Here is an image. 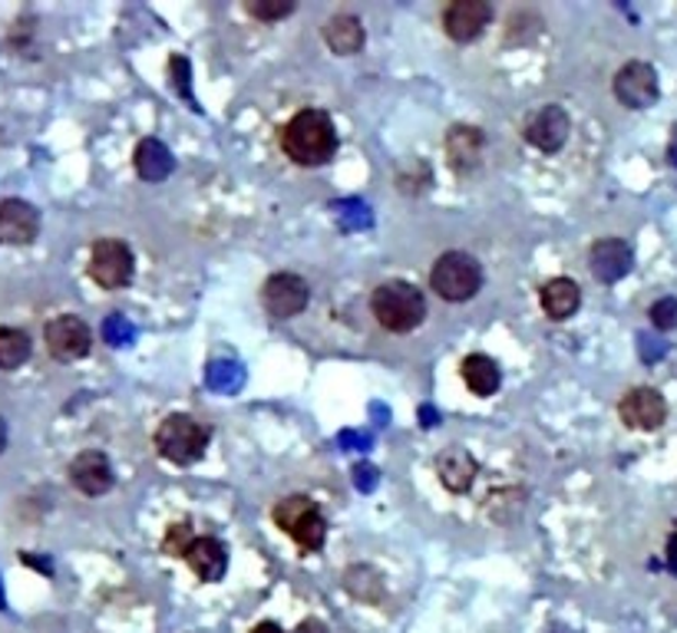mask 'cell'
<instances>
[{
	"instance_id": "6da1fadb",
	"label": "cell",
	"mask_w": 677,
	"mask_h": 633,
	"mask_svg": "<svg viewBox=\"0 0 677 633\" xmlns=\"http://www.w3.org/2000/svg\"><path fill=\"white\" fill-rule=\"evenodd\" d=\"M281 152L301 168H314V165H324L327 159H334L337 129H334L330 116L320 109L294 113L288 119V126L281 129Z\"/></svg>"
},
{
	"instance_id": "7a4b0ae2",
	"label": "cell",
	"mask_w": 677,
	"mask_h": 633,
	"mask_svg": "<svg viewBox=\"0 0 677 633\" xmlns=\"http://www.w3.org/2000/svg\"><path fill=\"white\" fill-rule=\"evenodd\" d=\"M371 310L377 324L390 333H410L427 317V297L410 281H387L371 294Z\"/></svg>"
},
{
	"instance_id": "3957f363",
	"label": "cell",
	"mask_w": 677,
	"mask_h": 633,
	"mask_svg": "<svg viewBox=\"0 0 677 633\" xmlns=\"http://www.w3.org/2000/svg\"><path fill=\"white\" fill-rule=\"evenodd\" d=\"M155 449L165 462L173 466H192L206 456L209 449V430L196 415L186 412H173L159 422L155 430Z\"/></svg>"
},
{
	"instance_id": "277c9868",
	"label": "cell",
	"mask_w": 677,
	"mask_h": 633,
	"mask_svg": "<svg viewBox=\"0 0 677 633\" xmlns=\"http://www.w3.org/2000/svg\"><path fill=\"white\" fill-rule=\"evenodd\" d=\"M430 288L450 304L472 301L482 288V268L466 251H446L436 258V265L430 271Z\"/></svg>"
},
{
	"instance_id": "5b68a950",
	"label": "cell",
	"mask_w": 677,
	"mask_h": 633,
	"mask_svg": "<svg viewBox=\"0 0 677 633\" xmlns=\"http://www.w3.org/2000/svg\"><path fill=\"white\" fill-rule=\"evenodd\" d=\"M275 525L294 538V544L301 551H317L327 538V518L320 515V508L307 499V495H288L271 508Z\"/></svg>"
},
{
	"instance_id": "8992f818",
	"label": "cell",
	"mask_w": 677,
	"mask_h": 633,
	"mask_svg": "<svg viewBox=\"0 0 677 633\" xmlns=\"http://www.w3.org/2000/svg\"><path fill=\"white\" fill-rule=\"evenodd\" d=\"M90 278L103 291H122L132 281V251L119 238H100L90 251Z\"/></svg>"
},
{
	"instance_id": "52a82bcc",
	"label": "cell",
	"mask_w": 677,
	"mask_h": 633,
	"mask_svg": "<svg viewBox=\"0 0 677 633\" xmlns=\"http://www.w3.org/2000/svg\"><path fill=\"white\" fill-rule=\"evenodd\" d=\"M44 343H47V353L60 363H77L90 353L93 347V333L86 327L83 317H73V314H60L54 317L47 327H44Z\"/></svg>"
},
{
	"instance_id": "ba28073f",
	"label": "cell",
	"mask_w": 677,
	"mask_h": 633,
	"mask_svg": "<svg viewBox=\"0 0 677 633\" xmlns=\"http://www.w3.org/2000/svg\"><path fill=\"white\" fill-rule=\"evenodd\" d=\"M618 415L628 430L638 433H657L667 422V399L654 386H634L621 396Z\"/></svg>"
},
{
	"instance_id": "9c48e42d",
	"label": "cell",
	"mask_w": 677,
	"mask_h": 633,
	"mask_svg": "<svg viewBox=\"0 0 677 633\" xmlns=\"http://www.w3.org/2000/svg\"><path fill=\"white\" fill-rule=\"evenodd\" d=\"M611 90H615V99L628 109H647L657 103L661 96V86H657V73L651 63L644 60H628L615 80H611Z\"/></svg>"
},
{
	"instance_id": "30bf717a",
	"label": "cell",
	"mask_w": 677,
	"mask_h": 633,
	"mask_svg": "<svg viewBox=\"0 0 677 633\" xmlns=\"http://www.w3.org/2000/svg\"><path fill=\"white\" fill-rule=\"evenodd\" d=\"M311 301V288L304 278L291 274V271H278L271 274L265 284H261V304L271 317L278 320H288V317H297Z\"/></svg>"
},
{
	"instance_id": "8fae6325",
	"label": "cell",
	"mask_w": 677,
	"mask_h": 633,
	"mask_svg": "<svg viewBox=\"0 0 677 633\" xmlns=\"http://www.w3.org/2000/svg\"><path fill=\"white\" fill-rule=\"evenodd\" d=\"M492 21V8L486 0H453L443 11V31L456 44H472Z\"/></svg>"
},
{
	"instance_id": "7c38bea8",
	"label": "cell",
	"mask_w": 677,
	"mask_h": 633,
	"mask_svg": "<svg viewBox=\"0 0 677 633\" xmlns=\"http://www.w3.org/2000/svg\"><path fill=\"white\" fill-rule=\"evenodd\" d=\"M67 476H70V485H73L80 495H86V499H100V495H106V492L116 485L113 462H109L100 449L80 453V456L70 462Z\"/></svg>"
},
{
	"instance_id": "4fadbf2b",
	"label": "cell",
	"mask_w": 677,
	"mask_h": 633,
	"mask_svg": "<svg viewBox=\"0 0 677 633\" xmlns=\"http://www.w3.org/2000/svg\"><path fill=\"white\" fill-rule=\"evenodd\" d=\"M569 132H572V119H569V113H565L562 106H556V103L536 109V113L529 116L526 129H523L526 142L536 145L539 152H559V149L565 145V139H569Z\"/></svg>"
},
{
	"instance_id": "5bb4252c",
	"label": "cell",
	"mask_w": 677,
	"mask_h": 633,
	"mask_svg": "<svg viewBox=\"0 0 677 633\" xmlns=\"http://www.w3.org/2000/svg\"><path fill=\"white\" fill-rule=\"evenodd\" d=\"M40 235V211L24 198L0 201V242L4 245H34Z\"/></svg>"
},
{
	"instance_id": "9a60e30c",
	"label": "cell",
	"mask_w": 677,
	"mask_h": 633,
	"mask_svg": "<svg viewBox=\"0 0 677 633\" xmlns=\"http://www.w3.org/2000/svg\"><path fill=\"white\" fill-rule=\"evenodd\" d=\"M631 265H634V251L625 238H602L588 251V268L602 284H618L631 271Z\"/></svg>"
},
{
	"instance_id": "2e32d148",
	"label": "cell",
	"mask_w": 677,
	"mask_h": 633,
	"mask_svg": "<svg viewBox=\"0 0 677 633\" xmlns=\"http://www.w3.org/2000/svg\"><path fill=\"white\" fill-rule=\"evenodd\" d=\"M436 476H440L446 492L463 495V492L472 489V482L479 476V462L463 446H450L436 456Z\"/></svg>"
},
{
	"instance_id": "e0dca14e",
	"label": "cell",
	"mask_w": 677,
	"mask_h": 633,
	"mask_svg": "<svg viewBox=\"0 0 677 633\" xmlns=\"http://www.w3.org/2000/svg\"><path fill=\"white\" fill-rule=\"evenodd\" d=\"M443 149H446L450 165H453L459 175H466V172H472V168L479 165V159H482V149H486L482 129H476V126H453V129L446 132V139H443Z\"/></svg>"
},
{
	"instance_id": "ac0fdd59",
	"label": "cell",
	"mask_w": 677,
	"mask_h": 633,
	"mask_svg": "<svg viewBox=\"0 0 677 633\" xmlns=\"http://www.w3.org/2000/svg\"><path fill=\"white\" fill-rule=\"evenodd\" d=\"M186 564L196 571L199 581L215 584V581H222L225 571H229V551H225V544H222L219 538L202 535V538H196L192 548L186 551Z\"/></svg>"
},
{
	"instance_id": "d6986e66",
	"label": "cell",
	"mask_w": 677,
	"mask_h": 633,
	"mask_svg": "<svg viewBox=\"0 0 677 633\" xmlns=\"http://www.w3.org/2000/svg\"><path fill=\"white\" fill-rule=\"evenodd\" d=\"M539 304H542V314L549 320H569L575 317V310L582 307V288L572 281V278H552L542 284L539 291Z\"/></svg>"
},
{
	"instance_id": "ffe728a7",
	"label": "cell",
	"mask_w": 677,
	"mask_h": 633,
	"mask_svg": "<svg viewBox=\"0 0 677 633\" xmlns=\"http://www.w3.org/2000/svg\"><path fill=\"white\" fill-rule=\"evenodd\" d=\"M364 40H367L364 24H361V17H354V14H334V17L324 24V44H327L330 54H337V57H354V54H361V50H364Z\"/></svg>"
},
{
	"instance_id": "44dd1931",
	"label": "cell",
	"mask_w": 677,
	"mask_h": 633,
	"mask_svg": "<svg viewBox=\"0 0 677 633\" xmlns=\"http://www.w3.org/2000/svg\"><path fill=\"white\" fill-rule=\"evenodd\" d=\"M459 376H463V383H466V389L472 392V396H492L495 389H499V383H502V370H499V363L492 360V356H486V353H469L463 363H459Z\"/></svg>"
},
{
	"instance_id": "7402d4cb",
	"label": "cell",
	"mask_w": 677,
	"mask_h": 633,
	"mask_svg": "<svg viewBox=\"0 0 677 633\" xmlns=\"http://www.w3.org/2000/svg\"><path fill=\"white\" fill-rule=\"evenodd\" d=\"M132 165H136L139 178H145V181H162V178L173 175V168H176L173 152H168L159 139H142L136 145Z\"/></svg>"
},
{
	"instance_id": "603a6c76",
	"label": "cell",
	"mask_w": 677,
	"mask_h": 633,
	"mask_svg": "<svg viewBox=\"0 0 677 633\" xmlns=\"http://www.w3.org/2000/svg\"><path fill=\"white\" fill-rule=\"evenodd\" d=\"M34 353V343H31V333L21 330V327H0V370L11 373V370H21Z\"/></svg>"
},
{
	"instance_id": "cb8c5ba5",
	"label": "cell",
	"mask_w": 677,
	"mask_h": 633,
	"mask_svg": "<svg viewBox=\"0 0 677 633\" xmlns=\"http://www.w3.org/2000/svg\"><path fill=\"white\" fill-rule=\"evenodd\" d=\"M196 535H192V521H176V525H168L165 531V541H162V551L168 558H186V551L192 548Z\"/></svg>"
},
{
	"instance_id": "d4e9b609",
	"label": "cell",
	"mask_w": 677,
	"mask_h": 633,
	"mask_svg": "<svg viewBox=\"0 0 677 633\" xmlns=\"http://www.w3.org/2000/svg\"><path fill=\"white\" fill-rule=\"evenodd\" d=\"M245 11L258 21H281L294 14V4L291 0H248Z\"/></svg>"
},
{
	"instance_id": "484cf974",
	"label": "cell",
	"mask_w": 677,
	"mask_h": 633,
	"mask_svg": "<svg viewBox=\"0 0 677 633\" xmlns=\"http://www.w3.org/2000/svg\"><path fill=\"white\" fill-rule=\"evenodd\" d=\"M647 317H651V324H654L657 330H677V297H661V301H654L651 310H647Z\"/></svg>"
},
{
	"instance_id": "4316f807",
	"label": "cell",
	"mask_w": 677,
	"mask_h": 633,
	"mask_svg": "<svg viewBox=\"0 0 677 633\" xmlns=\"http://www.w3.org/2000/svg\"><path fill=\"white\" fill-rule=\"evenodd\" d=\"M291 633H330L327 630V623L324 620H317V617H307V620H301Z\"/></svg>"
},
{
	"instance_id": "83f0119b",
	"label": "cell",
	"mask_w": 677,
	"mask_h": 633,
	"mask_svg": "<svg viewBox=\"0 0 677 633\" xmlns=\"http://www.w3.org/2000/svg\"><path fill=\"white\" fill-rule=\"evenodd\" d=\"M664 558H667V567L677 574V525H674V531L667 535V544H664Z\"/></svg>"
},
{
	"instance_id": "f1b7e54d",
	"label": "cell",
	"mask_w": 677,
	"mask_h": 633,
	"mask_svg": "<svg viewBox=\"0 0 677 633\" xmlns=\"http://www.w3.org/2000/svg\"><path fill=\"white\" fill-rule=\"evenodd\" d=\"M252 633H284L275 620H261V623H255L252 626Z\"/></svg>"
},
{
	"instance_id": "f546056e",
	"label": "cell",
	"mask_w": 677,
	"mask_h": 633,
	"mask_svg": "<svg viewBox=\"0 0 677 633\" xmlns=\"http://www.w3.org/2000/svg\"><path fill=\"white\" fill-rule=\"evenodd\" d=\"M4 449H8V422L0 415V456H4Z\"/></svg>"
},
{
	"instance_id": "4dcf8cb0",
	"label": "cell",
	"mask_w": 677,
	"mask_h": 633,
	"mask_svg": "<svg viewBox=\"0 0 677 633\" xmlns=\"http://www.w3.org/2000/svg\"><path fill=\"white\" fill-rule=\"evenodd\" d=\"M559 633H569V630H559Z\"/></svg>"
}]
</instances>
